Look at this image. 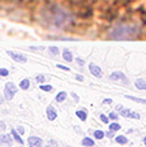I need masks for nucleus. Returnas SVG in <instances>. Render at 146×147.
<instances>
[{
  "label": "nucleus",
  "mask_w": 146,
  "mask_h": 147,
  "mask_svg": "<svg viewBox=\"0 0 146 147\" xmlns=\"http://www.w3.org/2000/svg\"><path fill=\"white\" fill-rule=\"evenodd\" d=\"M24 131H25L24 130V128H18V133L20 134H24Z\"/></svg>",
  "instance_id": "f704fd0d"
},
{
  "label": "nucleus",
  "mask_w": 146,
  "mask_h": 147,
  "mask_svg": "<svg viewBox=\"0 0 146 147\" xmlns=\"http://www.w3.org/2000/svg\"><path fill=\"white\" fill-rule=\"evenodd\" d=\"M101 121L105 122V124H108V121H110V117H107L106 115H101Z\"/></svg>",
  "instance_id": "b1692460"
},
{
  "label": "nucleus",
  "mask_w": 146,
  "mask_h": 147,
  "mask_svg": "<svg viewBox=\"0 0 146 147\" xmlns=\"http://www.w3.org/2000/svg\"><path fill=\"white\" fill-rule=\"evenodd\" d=\"M111 103H112V99H110V98L103 100V104H111Z\"/></svg>",
  "instance_id": "c85d7f7f"
},
{
  "label": "nucleus",
  "mask_w": 146,
  "mask_h": 147,
  "mask_svg": "<svg viewBox=\"0 0 146 147\" xmlns=\"http://www.w3.org/2000/svg\"><path fill=\"white\" fill-rule=\"evenodd\" d=\"M50 143H51V144H52V146H51V147H58V143H56V142H55V141H51V142H50Z\"/></svg>",
  "instance_id": "72a5a7b5"
},
{
  "label": "nucleus",
  "mask_w": 146,
  "mask_h": 147,
  "mask_svg": "<svg viewBox=\"0 0 146 147\" xmlns=\"http://www.w3.org/2000/svg\"><path fill=\"white\" fill-rule=\"evenodd\" d=\"M58 68H59V69H63V70H67V72H69V68H68V67H65V65L58 64Z\"/></svg>",
  "instance_id": "a878e982"
},
{
  "label": "nucleus",
  "mask_w": 146,
  "mask_h": 147,
  "mask_svg": "<svg viewBox=\"0 0 146 147\" xmlns=\"http://www.w3.org/2000/svg\"><path fill=\"white\" fill-rule=\"evenodd\" d=\"M50 51H51V52H52V55H59V48L58 47H55V46H51V47H50Z\"/></svg>",
  "instance_id": "5701e85b"
},
{
  "label": "nucleus",
  "mask_w": 146,
  "mask_h": 147,
  "mask_svg": "<svg viewBox=\"0 0 146 147\" xmlns=\"http://www.w3.org/2000/svg\"><path fill=\"white\" fill-rule=\"evenodd\" d=\"M1 143H7V144H12V139L9 134H3L1 136Z\"/></svg>",
  "instance_id": "4468645a"
},
{
  "label": "nucleus",
  "mask_w": 146,
  "mask_h": 147,
  "mask_svg": "<svg viewBox=\"0 0 146 147\" xmlns=\"http://www.w3.org/2000/svg\"><path fill=\"white\" fill-rule=\"evenodd\" d=\"M41 90H43V91H51L52 86L51 85H41Z\"/></svg>",
  "instance_id": "412c9836"
},
{
  "label": "nucleus",
  "mask_w": 146,
  "mask_h": 147,
  "mask_svg": "<svg viewBox=\"0 0 146 147\" xmlns=\"http://www.w3.org/2000/svg\"><path fill=\"white\" fill-rule=\"evenodd\" d=\"M72 96H73V99L78 100V95H77V94H76V92H72Z\"/></svg>",
  "instance_id": "2f4dec72"
},
{
  "label": "nucleus",
  "mask_w": 146,
  "mask_h": 147,
  "mask_svg": "<svg viewBox=\"0 0 146 147\" xmlns=\"http://www.w3.org/2000/svg\"><path fill=\"white\" fill-rule=\"evenodd\" d=\"M48 11H50V14H51L50 20L52 21V24L55 26H63L69 20L68 13H67L64 9L59 8V7H52V8L48 9Z\"/></svg>",
  "instance_id": "f257e3e1"
},
{
  "label": "nucleus",
  "mask_w": 146,
  "mask_h": 147,
  "mask_svg": "<svg viewBox=\"0 0 146 147\" xmlns=\"http://www.w3.org/2000/svg\"><path fill=\"white\" fill-rule=\"evenodd\" d=\"M14 94H17V87L12 82H7L5 87H4V96H5V99L7 100L13 99Z\"/></svg>",
  "instance_id": "f03ea898"
},
{
  "label": "nucleus",
  "mask_w": 146,
  "mask_h": 147,
  "mask_svg": "<svg viewBox=\"0 0 146 147\" xmlns=\"http://www.w3.org/2000/svg\"><path fill=\"white\" fill-rule=\"evenodd\" d=\"M143 143H145V146H146V137L143 138Z\"/></svg>",
  "instance_id": "e433bc0d"
},
{
  "label": "nucleus",
  "mask_w": 146,
  "mask_h": 147,
  "mask_svg": "<svg viewBox=\"0 0 146 147\" xmlns=\"http://www.w3.org/2000/svg\"><path fill=\"white\" fill-rule=\"evenodd\" d=\"M44 47H34V46H30V50H34V51H38V50H43Z\"/></svg>",
  "instance_id": "c756f323"
},
{
  "label": "nucleus",
  "mask_w": 146,
  "mask_h": 147,
  "mask_svg": "<svg viewBox=\"0 0 146 147\" xmlns=\"http://www.w3.org/2000/svg\"><path fill=\"white\" fill-rule=\"evenodd\" d=\"M107 137H108V138H112V137H113L112 130H111V131H108V133H107Z\"/></svg>",
  "instance_id": "473e14b6"
},
{
  "label": "nucleus",
  "mask_w": 146,
  "mask_h": 147,
  "mask_svg": "<svg viewBox=\"0 0 146 147\" xmlns=\"http://www.w3.org/2000/svg\"><path fill=\"white\" fill-rule=\"evenodd\" d=\"M110 78H111V80H113V81H116V80H121L124 83H128V78L125 77L124 73H121V72H115V73H112V74L110 76Z\"/></svg>",
  "instance_id": "0eeeda50"
},
{
  "label": "nucleus",
  "mask_w": 146,
  "mask_h": 147,
  "mask_svg": "<svg viewBox=\"0 0 146 147\" xmlns=\"http://www.w3.org/2000/svg\"><path fill=\"white\" fill-rule=\"evenodd\" d=\"M89 69H90V73L94 76V77H96V78L102 77V69H101L98 65L94 64V63H91V64L89 65Z\"/></svg>",
  "instance_id": "20e7f679"
},
{
  "label": "nucleus",
  "mask_w": 146,
  "mask_h": 147,
  "mask_svg": "<svg viewBox=\"0 0 146 147\" xmlns=\"http://www.w3.org/2000/svg\"><path fill=\"white\" fill-rule=\"evenodd\" d=\"M116 111H123V107H121V106H117V107H116Z\"/></svg>",
  "instance_id": "c9c22d12"
},
{
  "label": "nucleus",
  "mask_w": 146,
  "mask_h": 147,
  "mask_svg": "<svg viewBox=\"0 0 146 147\" xmlns=\"http://www.w3.org/2000/svg\"><path fill=\"white\" fill-rule=\"evenodd\" d=\"M134 85H136V87H137L138 90H146V82L143 80H141V78L136 81Z\"/></svg>",
  "instance_id": "9d476101"
},
{
  "label": "nucleus",
  "mask_w": 146,
  "mask_h": 147,
  "mask_svg": "<svg viewBox=\"0 0 146 147\" xmlns=\"http://www.w3.org/2000/svg\"><path fill=\"white\" fill-rule=\"evenodd\" d=\"M121 126L117 124V122H112V124H110V130L112 131H116V130H120Z\"/></svg>",
  "instance_id": "6ab92c4d"
},
{
  "label": "nucleus",
  "mask_w": 146,
  "mask_h": 147,
  "mask_svg": "<svg viewBox=\"0 0 146 147\" xmlns=\"http://www.w3.org/2000/svg\"><path fill=\"white\" fill-rule=\"evenodd\" d=\"M65 98H67V92L65 91H60L58 95H56V102H64L65 100Z\"/></svg>",
  "instance_id": "2eb2a0df"
},
{
  "label": "nucleus",
  "mask_w": 146,
  "mask_h": 147,
  "mask_svg": "<svg viewBox=\"0 0 146 147\" xmlns=\"http://www.w3.org/2000/svg\"><path fill=\"white\" fill-rule=\"evenodd\" d=\"M7 53H8V55L11 56V57L13 59L14 61H17V63H26V61H28L26 56L21 55V53H18V52H13V51H7Z\"/></svg>",
  "instance_id": "7ed1b4c3"
},
{
  "label": "nucleus",
  "mask_w": 146,
  "mask_h": 147,
  "mask_svg": "<svg viewBox=\"0 0 146 147\" xmlns=\"http://www.w3.org/2000/svg\"><path fill=\"white\" fill-rule=\"evenodd\" d=\"M63 57L64 60H67L68 63H71L72 60H73V56H72V52L69 50H64L63 51Z\"/></svg>",
  "instance_id": "9b49d317"
},
{
  "label": "nucleus",
  "mask_w": 146,
  "mask_h": 147,
  "mask_svg": "<svg viewBox=\"0 0 146 147\" xmlns=\"http://www.w3.org/2000/svg\"><path fill=\"white\" fill-rule=\"evenodd\" d=\"M46 113H47V119L51 120V121H54V120L58 117V112L55 111V108H54V107H48V108H47V111H46Z\"/></svg>",
  "instance_id": "6e6552de"
},
{
  "label": "nucleus",
  "mask_w": 146,
  "mask_h": 147,
  "mask_svg": "<svg viewBox=\"0 0 146 147\" xmlns=\"http://www.w3.org/2000/svg\"><path fill=\"white\" fill-rule=\"evenodd\" d=\"M76 61H77V64H78V65H81V67H82V65L85 64V61H84L82 59H80V57H77V59H76Z\"/></svg>",
  "instance_id": "cd10ccee"
},
{
  "label": "nucleus",
  "mask_w": 146,
  "mask_h": 147,
  "mask_svg": "<svg viewBox=\"0 0 146 147\" xmlns=\"http://www.w3.org/2000/svg\"><path fill=\"white\" fill-rule=\"evenodd\" d=\"M76 80H77V81H84V77H82V76H80V74H77V76H76Z\"/></svg>",
  "instance_id": "7c9ffc66"
},
{
  "label": "nucleus",
  "mask_w": 146,
  "mask_h": 147,
  "mask_svg": "<svg viewBox=\"0 0 146 147\" xmlns=\"http://www.w3.org/2000/svg\"><path fill=\"white\" fill-rule=\"evenodd\" d=\"M11 134L13 136V138H14V141H16V142H18L20 144H24V139H22V138H21V136H20V134L17 133L16 129H12V130H11Z\"/></svg>",
  "instance_id": "1a4fd4ad"
},
{
  "label": "nucleus",
  "mask_w": 146,
  "mask_h": 147,
  "mask_svg": "<svg viewBox=\"0 0 146 147\" xmlns=\"http://www.w3.org/2000/svg\"><path fill=\"white\" fill-rule=\"evenodd\" d=\"M94 137H95L96 139H102L103 137H105V133H103L102 130H95L94 131Z\"/></svg>",
  "instance_id": "aec40b11"
},
{
  "label": "nucleus",
  "mask_w": 146,
  "mask_h": 147,
  "mask_svg": "<svg viewBox=\"0 0 146 147\" xmlns=\"http://www.w3.org/2000/svg\"><path fill=\"white\" fill-rule=\"evenodd\" d=\"M8 74H9L8 69H5V68H1V69H0V76H1V77H7Z\"/></svg>",
  "instance_id": "4be33fe9"
},
{
  "label": "nucleus",
  "mask_w": 146,
  "mask_h": 147,
  "mask_svg": "<svg viewBox=\"0 0 146 147\" xmlns=\"http://www.w3.org/2000/svg\"><path fill=\"white\" fill-rule=\"evenodd\" d=\"M82 144L86 147H91V146H94V141L91 138H88V137H86V138L82 139Z\"/></svg>",
  "instance_id": "a211bd4d"
},
{
  "label": "nucleus",
  "mask_w": 146,
  "mask_h": 147,
  "mask_svg": "<svg viewBox=\"0 0 146 147\" xmlns=\"http://www.w3.org/2000/svg\"><path fill=\"white\" fill-rule=\"evenodd\" d=\"M28 143L30 147H42V139L38 137H29Z\"/></svg>",
  "instance_id": "423d86ee"
},
{
  "label": "nucleus",
  "mask_w": 146,
  "mask_h": 147,
  "mask_svg": "<svg viewBox=\"0 0 146 147\" xmlns=\"http://www.w3.org/2000/svg\"><path fill=\"white\" fill-rule=\"evenodd\" d=\"M121 116H124V117H130V119H136V120H140L141 116L140 113H137V112H133L130 111V109H123V111L120 112Z\"/></svg>",
  "instance_id": "39448f33"
},
{
  "label": "nucleus",
  "mask_w": 146,
  "mask_h": 147,
  "mask_svg": "<svg viewBox=\"0 0 146 147\" xmlns=\"http://www.w3.org/2000/svg\"><path fill=\"white\" fill-rule=\"evenodd\" d=\"M20 87H21L22 90H28L29 87H30V82H29V80H21V82H20Z\"/></svg>",
  "instance_id": "f8f14e48"
},
{
  "label": "nucleus",
  "mask_w": 146,
  "mask_h": 147,
  "mask_svg": "<svg viewBox=\"0 0 146 147\" xmlns=\"http://www.w3.org/2000/svg\"><path fill=\"white\" fill-rule=\"evenodd\" d=\"M44 81H46V77H44V76H38V77H37V82L43 83Z\"/></svg>",
  "instance_id": "393cba45"
},
{
  "label": "nucleus",
  "mask_w": 146,
  "mask_h": 147,
  "mask_svg": "<svg viewBox=\"0 0 146 147\" xmlns=\"http://www.w3.org/2000/svg\"><path fill=\"white\" fill-rule=\"evenodd\" d=\"M115 141L117 142V143H120V144L128 143V139H127V137H125V136H117V137L115 138Z\"/></svg>",
  "instance_id": "dca6fc26"
},
{
  "label": "nucleus",
  "mask_w": 146,
  "mask_h": 147,
  "mask_svg": "<svg viewBox=\"0 0 146 147\" xmlns=\"http://www.w3.org/2000/svg\"><path fill=\"white\" fill-rule=\"evenodd\" d=\"M110 119L116 120V119H117V113H116V112H111V113H110Z\"/></svg>",
  "instance_id": "bb28decb"
},
{
  "label": "nucleus",
  "mask_w": 146,
  "mask_h": 147,
  "mask_svg": "<svg viewBox=\"0 0 146 147\" xmlns=\"http://www.w3.org/2000/svg\"><path fill=\"white\" fill-rule=\"evenodd\" d=\"M125 98L130 100H134L137 103H142V104H146V99H142V98H136V96H130V95H125Z\"/></svg>",
  "instance_id": "f3484780"
},
{
  "label": "nucleus",
  "mask_w": 146,
  "mask_h": 147,
  "mask_svg": "<svg viewBox=\"0 0 146 147\" xmlns=\"http://www.w3.org/2000/svg\"><path fill=\"white\" fill-rule=\"evenodd\" d=\"M76 116H77L81 121H86V119H88V113H86L85 111H77L76 112Z\"/></svg>",
  "instance_id": "ddd939ff"
}]
</instances>
